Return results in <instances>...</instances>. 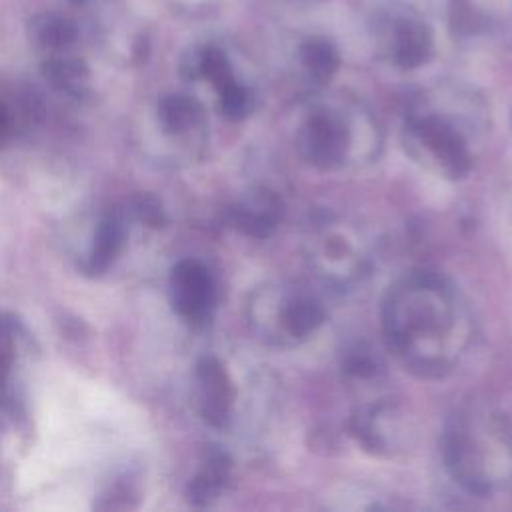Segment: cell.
<instances>
[{"instance_id":"1","label":"cell","mask_w":512,"mask_h":512,"mask_svg":"<svg viewBox=\"0 0 512 512\" xmlns=\"http://www.w3.org/2000/svg\"><path fill=\"white\" fill-rule=\"evenodd\" d=\"M388 346L422 376H442L470 342V320L452 284L432 272L398 282L384 306Z\"/></svg>"},{"instance_id":"2","label":"cell","mask_w":512,"mask_h":512,"mask_svg":"<svg viewBox=\"0 0 512 512\" xmlns=\"http://www.w3.org/2000/svg\"><path fill=\"white\" fill-rule=\"evenodd\" d=\"M442 458L464 490L490 494L512 482V428L492 410H458L444 426Z\"/></svg>"},{"instance_id":"3","label":"cell","mask_w":512,"mask_h":512,"mask_svg":"<svg viewBox=\"0 0 512 512\" xmlns=\"http://www.w3.org/2000/svg\"><path fill=\"white\" fill-rule=\"evenodd\" d=\"M410 154L446 178H462L472 168L468 136L444 116L416 114L406 124Z\"/></svg>"},{"instance_id":"4","label":"cell","mask_w":512,"mask_h":512,"mask_svg":"<svg viewBox=\"0 0 512 512\" xmlns=\"http://www.w3.org/2000/svg\"><path fill=\"white\" fill-rule=\"evenodd\" d=\"M256 326L264 338L278 344L310 338L326 320L318 298L298 290H270L256 298Z\"/></svg>"},{"instance_id":"5","label":"cell","mask_w":512,"mask_h":512,"mask_svg":"<svg viewBox=\"0 0 512 512\" xmlns=\"http://www.w3.org/2000/svg\"><path fill=\"white\" fill-rule=\"evenodd\" d=\"M296 146L304 160L320 170H336L358 160V148L372 156V150L358 144L352 124L334 110H312L296 132Z\"/></svg>"},{"instance_id":"6","label":"cell","mask_w":512,"mask_h":512,"mask_svg":"<svg viewBox=\"0 0 512 512\" xmlns=\"http://www.w3.org/2000/svg\"><path fill=\"white\" fill-rule=\"evenodd\" d=\"M172 308L188 320L204 318L214 304V282L198 260H180L170 274Z\"/></svg>"},{"instance_id":"7","label":"cell","mask_w":512,"mask_h":512,"mask_svg":"<svg viewBox=\"0 0 512 512\" xmlns=\"http://www.w3.org/2000/svg\"><path fill=\"white\" fill-rule=\"evenodd\" d=\"M196 382L204 420L214 428H224L234 402V388L226 366L214 356H204L196 364Z\"/></svg>"},{"instance_id":"8","label":"cell","mask_w":512,"mask_h":512,"mask_svg":"<svg viewBox=\"0 0 512 512\" xmlns=\"http://www.w3.org/2000/svg\"><path fill=\"white\" fill-rule=\"evenodd\" d=\"M282 218V202L280 198L266 190L250 192L242 202L234 204L228 210L230 224L246 236L252 238H266L274 232L276 224Z\"/></svg>"},{"instance_id":"9","label":"cell","mask_w":512,"mask_h":512,"mask_svg":"<svg viewBox=\"0 0 512 512\" xmlns=\"http://www.w3.org/2000/svg\"><path fill=\"white\" fill-rule=\"evenodd\" d=\"M230 478V458L222 450H212L206 458L204 468L188 486V496L192 504L206 506L214 500Z\"/></svg>"},{"instance_id":"10","label":"cell","mask_w":512,"mask_h":512,"mask_svg":"<svg viewBox=\"0 0 512 512\" xmlns=\"http://www.w3.org/2000/svg\"><path fill=\"white\" fill-rule=\"evenodd\" d=\"M432 50L430 30L420 22H404L396 32L394 58L402 68H416L424 64Z\"/></svg>"},{"instance_id":"11","label":"cell","mask_w":512,"mask_h":512,"mask_svg":"<svg viewBox=\"0 0 512 512\" xmlns=\"http://www.w3.org/2000/svg\"><path fill=\"white\" fill-rule=\"evenodd\" d=\"M124 232H126L124 230V222H122V218L118 214H108L100 222L96 238H94V246H92V252H90V258H88V270L92 274L104 272L114 262V258L118 256V252L122 248Z\"/></svg>"},{"instance_id":"12","label":"cell","mask_w":512,"mask_h":512,"mask_svg":"<svg viewBox=\"0 0 512 512\" xmlns=\"http://www.w3.org/2000/svg\"><path fill=\"white\" fill-rule=\"evenodd\" d=\"M200 120V106L196 100L172 94L160 102V122L166 132H184Z\"/></svg>"},{"instance_id":"13","label":"cell","mask_w":512,"mask_h":512,"mask_svg":"<svg viewBox=\"0 0 512 512\" xmlns=\"http://www.w3.org/2000/svg\"><path fill=\"white\" fill-rule=\"evenodd\" d=\"M300 56H302L306 70L316 80H328L338 68V54H336L334 46L320 38H312V40L304 42L300 48Z\"/></svg>"},{"instance_id":"14","label":"cell","mask_w":512,"mask_h":512,"mask_svg":"<svg viewBox=\"0 0 512 512\" xmlns=\"http://www.w3.org/2000/svg\"><path fill=\"white\" fill-rule=\"evenodd\" d=\"M344 372L360 382H368L378 376L382 364L378 356L366 346V344H356L344 354Z\"/></svg>"},{"instance_id":"15","label":"cell","mask_w":512,"mask_h":512,"mask_svg":"<svg viewBox=\"0 0 512 512\" xmlns=\"http://www.w3.org/2000/svg\"><path fill=\"white\" fill-rule=\"evenodd\" d=\"M220 90V110L226 118L238 120L244 118L250 110V96L244 86H240L236 80L226 82Z\"/></svg>"},{"instance_id":"16","label":"cell","mask_w":512,"mask_h":512,"mask_svg":"<svg viewBox=\"0 0 512 512\" xmlns=\"http://www.w3.org/2000/svg\"><path fill=\"white\" fill-rule=\"evenodd\" d=\"M48 76L54 84L66 90H78L84 82V70L76 62H52L48 66Z\"/></svg>"},{"instance_id":"17","label":"cell","mask_w":512,"mask_h":512,"mask_svg":"<svg viewBox=\"0 0 512 512\" xmlns=\"http://www.w3.org/2000/svg\"><path fill=\"white\" fill-rule=\"evenodd\" d=\"M72 34H74V30L70 28V24H66L62 20H46L38 32L40 40L48 46H62L72 38Z\"/></svg>"},{"instance_id":"18","label":"cell","mask_w":512,"mask_h":512,"mask_svg":"<svg viewBox=\"0 0 512 512\" xmlns=\"http://www.w3.org/2000/svg\"><path fill=\"white\" fill-rule=\"evenodd\" d=\"M136 214L150 226H162L166 220L162 204L154 196H140L136 200Z\"/></svg>"},{"instance_id":"19","label":"cell","mask_w":512,"mask_h":512,"mask_svg":"<svg viewBox=\"0 0 512 512\" xmlns=\"http://www.w3.org/2000/svg\"><path fill=\"white\" fill-rule=\"evenodd\" d=\"M10 130H12V120H10V114L6 110V106L0 102V146L8 140L10 136Z\"/></svg>"}]
</instances>
